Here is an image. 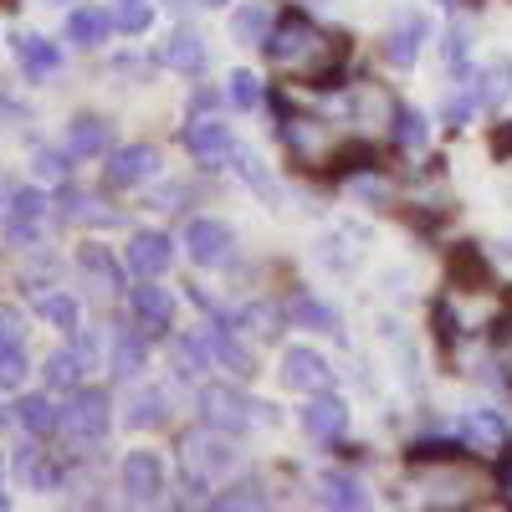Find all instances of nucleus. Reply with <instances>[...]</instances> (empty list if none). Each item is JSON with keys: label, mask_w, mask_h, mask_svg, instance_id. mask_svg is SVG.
Listing matches in <instances>:
<instances>
[{"label": "nucleus", "mask_w": 512, "mask_h": 512, "mask_svg": "<svg viewBox=\"0 0 512 512\" xmlns=\"http://www.w3.org/2000/svg\"><path fill=\"white\" fill-rule=\"evenodd\" d=\"M36 175H41V180H67V159L52 154V149H41V154H36Z\"/></svg>", "instance_id": "42"}, {"label": "nucleus", "mask_w": 512, "mask_h": 512, "mask_svg": "<svg viewBox=\"0 0 512 512\" xmlns=\"http://www.w3.org/2000/svg\"><path fill=\"white\" fill-rule=\"evenodd\" d=\"M16 57H21V72L26 77H52L57 67H62V52L52 47L47 36H16Z\"/></svg>", "instance_id": "17"}, {"label": "nucleus", "mask_w": 512, "mask_h": 512, "mask_svg": "<svg viewBox=\"0 0 512 512\" xmlns=\"http://www.w3.org/2000/svg\"><path fill=\"white\" fill-rule=\"evenodd\" d=\"M282 379L303 395H328L333 390V369L313 354V349H287L282 354Z\"/></svg>", "instance_id": "9"}, {"label": "nucleus", "mask_w": 512, "mask_h": 512, "mask_svg": "<svg viewBox=\"0 0 512 512\" xmlns=\"http://www.w3.org/2000/svg\"><path fill=\"white\" fill-rule=\"evenodd\" d=\"M134 318H139V328L144 333H164L169 323H175V297H169L164 287H149V277H144V287H134Z\"/></svg>", "instance_id": "15"}, {"label": "nucleus", "mask_w": 512, "mask_h": 512, "mask_svg": "<svg viewBox=\"0 0 512 512\" xmlns=\"http://www.w3.org/2000/svg\"><path fill=\"white\" fill-rule=\"evenodd\" d=\"M41 318H47L52 328H62V333H72L77 328V303H72V297L67 292H52V297H41Z\"/></svg>", "instance_id": "32"}, {"label": "nucleus", "mask_w": 512, "mask_h": 512, "mask_svg": "<svg viewBox=\"0 0 512 512\" xmlns=\"http://www.w3.org/2000/svg\"><path fill=\"white\" fill-rule=\"evenodd\" d=\"M6 6H11V0H6Z\"/></svg>", "instance_id": "50"}, {"label": "nucleus", "mask_w": 512, "mask_h": 512, "mask_svg": "<svg viewBox=\"0 0 512 512\" xmlns=\"http://www.w3.org/2000/svg\"><path fill=\"white\" fill-rule=\"evenodd\" d=\"M251 400L241 390H231V384H205L200 390V415L205 425H216L221 436H246L251 431Z\"/></svg>", "instance_id": "2"}, {"label": "nucleus", "mask_w": 512, "mask_h": 512, "mask_svg": "<svg viewBox=\"0 0 512 512\" xmlns=\"http://www.w3.org/2000/svg\"><path fill=\"white\" fill-rule=\"evenodd\" d=\"M323 164H328V175H354V169L379 164V154H374V144H364V139H359V144H338Z\"/></svg>", "instance_id": "26"}, {"label": "nucleus", "mask_w": 512, "mask_h": 512, "mask_svg": "<svg viewBox=\"0 0 512 512\" xmlns=\"http://www.w3.org/2000/svg\"><path fill=\"white\" fill-rule=\"evenodd\" d=\"M123 492H128V502H154L164 492V461L154 451H128L123 456Z\"/></svg>", "instance_id": "7"}, {"label": "nucleus", "mask_w": 512, "mask_h": 512, "mask_svg": "<svg viewBox=\"0 0 512 512\" xmlns=\"http://www.w3.org/2000/svg\"><path fill=\"white\" fill-rule=\"evenodd\" d=\"M344 425H349L344 400L318 395V400H308V405H303V431H308L313 441H338V436H344Z\"/></svg>", "instance_id": "16"}, {"label": "nucleus", "mask_w": 512, "mask_h": 512, "mask_svg": "<svg viewBox=\"0 0 512 512\" xmlns=\"http://www.w3.org/2000/svg\"><path fill=\"white\" fill-rule=\"evenodd\" d=\"M0 425H6V405H0Z\"/></svg>", "instance_id": "47"}, {"label": "nucleus", "mask_w": 512, "mask_h": 512, "mask_svg": "<svg viewBox=\"0 0 512 512\" xmlns=\"http://www.w3.org/2000/svg\"><path fill=\"white\" fill-rule=\"evenodd\" d=\"M292 318H297V328H318V333H338V313L328 308V303H318V297H292Z\"/></svg>", "instance_id": "27"}, {"label": "nucleus", "mask_w": 512, "mask_h": 512, "mask_svg": "<svg viewBox=\"0 0 512 512\" xmlns=\"http://www.w3.org/2000/svg\"><path fill=\"white\" fill-rule=\"evenodd\" d=\"M282 139H287V149L303 159V164H323L333 149V139H328V128L318 123V118H282Z\"/></svg>", "instance_id": "12"}, {"label": "nucleus", "mask_w": 512, "mask_h": 512, "mask_svg": "<svg viewBox=\"0 0 512 512\" xmlns=\"http://www.w3.org/2000/svg\"><path fill=\"white\" fill-rule=\"evenodd\" d=\"M144 364H149V333H144V328H139V333L123 328L118 344H113V374H118V379H134Z\"/></svg>", "instance_id": "20"}, {"label": "nucleus", "mask_w": 512, "mask_h": 512, "mask_svg": "<svg viewBox=\"0 0 512 512\" xmlns=\"http://www.w3.org/2000/svg\"><path fill=\"white\" fill-rule=\"evenodd\" d=\"M154 169H159V154L149 144H128V149H118L108 159V185L113 190H134V185H144L154 175Z\"/></svg>", "instance_id": "11"}, {"label": "nucleus", "mask_w": 512, "mask_h": 512, "mask_svg": "<svg viewBox=\"0 0 512 512\" xmlns=\"http://www.w3.org/2000/svg\"><path fill=\"white\" fill-rule=\"evenodd\" d=\"M82 267L98 272L103 282H118V272H113V262H108V251H103V246H88V251H82Z\"/></svg>", "instance_id": "41"}, {"label": "nucleus", "mask_w": 512, "mask_h": 512, "mask_svg": "<svg viewBox=\"0 0 512 512\" xmlns=\"http://www.w3.org/2000/svg\"><path fill=\"white\" fill-rule=\"evenodd\" d=\"M267 93H262V82H256V72H231V103L236 108H256Z\"/></svg>", "instance_id": "36"}, {"label": "nucleus", "mask_w": 512, "mask_h": 512, "mask_svg": "<svg viewBox=\"0 0 512 512\" xmlns=\"http://www.w3.org/2000/svg\"><path fill=\"white\" fill-rule=\"evenodd\" d=\"M123 262H128V272L134 277H164L169 272V262H175V241H169L164 231H134V241H128V251H123Z\"/></svg>", "instance_id": "6"}, {"label": "nucleus", "mask_w": 512, "mask_h": 512, "mask_svg": "<svg viewBox=\"0 0 512 512\" xmlns=\"http://www.w3.org/2000/svg\"><path fill=\"white\" fill-rule=\"evenodd\" d=\"M415 466H436V461H461V441H415L410 446Z\"/></svg>", "instance_id": "33"}, {"label": "nucleus", "mask_w": 512, "mask_h": 512, "mask_svg": "<svg viewBox=\"0 0 512 512\" xmlns=\"http://www.w3.org/2000/svg\"><path fill=\"white\" fill-rule=\"evenodd\" d=\"M425 36H431V21H425L420 11H405L400 26L384 36V57H390L395 67H410L420 57V47H425Z\"/></svg>", "instance_id": "13"}, {"label": "nucleus", "mask_w": 512, "mask_h": 512, "mask_svg": "<svg viewBox=\"0 0 512 512\" xmlns=\"http://www.w3.org/2000/svg\"><path fill=\"white\" fill-rule=\"evenodd\" d=\"M108 149V123L103 118H72L67 128V154L72 159H98Z\"/></svg>", "instance_id": "19"}, {"label": "nucleus", "mask_w": 512, "mask_h": 512, "mask_svg": "<svg viewBox=\"0 0 512 512\" xmlns=\"http://www.w3.org/2000/svg\"><path fill=\"white\" fill-rule=\"evenodd\" d=\"M26 354L21 349H0V390H16V384L26 379Z\"/></svg>", "instance_id": "37"}, {"label": "nucleus", "mask_w": 512, "mask_h": 512, "mask_svg": "<svg viewBox=\"0 0 512 512\" xmlns=\"http://www.w3.org/2000/svg\"><path fill=\"white\" fill-rule=\"evenodd\" d=\"M0 507H6V497H0Z\"/></svg>", "instance_id": "49"}, {"label": "nucleus", "mask_w": 512, "mask_h": 512, "mask_svg": "<svg viewBox=\"0 0 512 512\" xmlns=\"http://www.w3.org/2000/svg\"><path fill=\"white\" fill-rule=\"evenodd\" d=\"M21 338H26L21 313L16 308H0V349H21Z\"/></svg>", "instance_id": "39"}, {"label": "nucleus", "mask_w": 512, "mask_h": 512, "mask_svg": "<svg viewBox=\"0 0 512 512\" xmlns=\"http://www.w3.org/2000/svg\"><path fill=\"white\" fill-rule=\"evenodd\" d=\"M231 36L241 41V47H256V41H267V36H272V11L262 6V0L241 6V11L231 16Z\"/></svg>", "instance_id": "24"}, {"label": "nucleus", "mask_w": 512, "mask_h": 512, "mask_svg": "<svg viewBox=\"0 0 512 512\" xmlns=\"http://www.w3.org/2000/svg\"><path fill=\"white\" fill-rule=\"evenodd\" d=\"M185 251H190V262H200V267H231L236 262V236H231L226 221H190Z\"/></svg>", "instance_id": "4"}, {"label": "nucleus", "mask_w": 512, "mask_h": 512, "mask_svg": "<svg viewBox=\"0 0 512 512\" xmlns=\"http://www.w3.org/2000/svg\"><path fill=\"white\" fill-rule=\"evenodd\" d=\"M466 52H472V36H466V31L456 26V31H451V41H446V57H451V62H461Z\"/></svg>", "instance_id": "43"}, {"label": "nucleus", "mask_w": 512, "mask_h": 512, "mask_svg": "<svg viewBox=\"0 0 512 512\" xmlns=\"http://www.w3.org/2000/svg\"><path fill=\"white\" fill-rule=\"evenodd\" d=\"M62 431L72 436V441H103V431H108V395L103 390H77L72 395V405L62 410Z\"/></svg>", "instance_id": "5"}, {"label": "nucleus", "mask_w": 512, "mask_h": 512, "mask_svg": "<svg viewBox=\"0 0 512 512\" xmlns=\"http://www.w3.org/2000/svg\"><path fill=\"white\" fill-rule=\"evenodd\" d=\"M431 139V118L415 113V108H395V144L400 149H420Z\"/></svg>", "instance_id": "30"}, {"label": "nucleus", "mask_w": 512, "mask_h": 512, "mask_svg": "<svg viewBox=\"0 0 512 512\" xmlns=\"http://www.w3.org/2000/svg\"><path fill=\"white\" fill-rule=\"evenodd\" d=\"M507 93H512V67H507V62L487 67V72H482V88H477V98H482V103H502Z\"/></svg>", "instance_id": "34"}, {"label": "nucleus", "mask_w": 512, "mask_h": 512, "mask_svg": "<svg viewBox=\"0 0 512 512\" xmlns=\"http://www.w3.org/2000/svg\"><path fill=\"white\" fill-rule=\"evenodd\" d=\"M113 26H118V21H113L108 11H98V6H82V11L67 16V36L77 41V47H103Z\"/></svg>", "instance_id": "18"}, {"label": "nucleus", "mask_w": 512, "mask_h": 512, "mask_svg": "<svg viewBox=\"0 0 512 512\" xmlns=\"http://www.w3.org/2000/svg\"><path fill=\"white\" fill-rule=\"evenodd\" d=\"M205 349H210V359H216V364H226L231 374H251V359H246V349H241V344H231V338H226V328H210V333H205Z\"/></svg>", "instance_id": "29"}, {"label": "nucleus", "mask_w": 512, "mask_h": 512, "mask_svg": "<svg viewBox=\"0 0 512 512\" xmlns=\"http://www.w3.org/2000/svg\"><path fill=\"white\" fill-rule=\"evenodd\" d=\"M128 425H139V431H149V425H164V395L159 390H144L128 400Z\"/></svg>", "instance_id": "31"}, {"label": "nucleus", "mask_w": 512, "mask_h": 512, "mask_svg": "<svg viewBox=\"0 0 512 512\" xmlns=\"http://www.w3.org/2000/svg\"><path fill=\"white\" fill-rule=\"evenodd\" d=\"M241 159V180L251 185V190H262V195H277V185H272V175L262 169V159H251V154H236Z\"/></svg>", "instance_id": "38"}, {"label": "nucleus", "mask_w": 512, "mask_h": 512, "mask_svg": "<svg viewBox=\"0 0 512 512\" xmlns=\"http://www.w3.org/2000/svg\"><path fill=\"white\" fill-rule=\"evenodd\" d=\"M497 482H502V492H512V441H507L502 456H497Z\"/></svg>", "instance_id": "45"}, {"label": "nucleus", "mask_w": 512, "mask_h": 512, "mask_svg": "<svg viewBox=\"0 0 512 512\" xmlns=\"http://www.w3.org/2000/svg\"><path fill=\"white\" fill-rule=\"evenodd\" d=\"M446 277H451L461 292H487V287H492V267H487L482 246L461 241V246L451 251V262H446Z\"/></svg>", "instance_id": "14"}, {"label": "nucleus", "mask_w": 512, "mask_h": 512, "mask_svg": "<svg viewBox=\"0 0 512 512\" xmlns=\"http://www.w3.org/2000/svg\"><path fill=\"white\" fill-rule=\"evenodd\" d=\"M41 374H47L52 390H77V384H82V354L77 349H57Z\"/></svg>", "instance_id": "28"}, {"label": "nucleus", "mask_w": 512, "mask_h": 512, "mask_svg": "<svg viewBox=\"0 0 512 512\" xmlns=\"http://www.w3.org/2000/svg\"><path fill=\"white\" fill-rule=\"evenodd\" d=\"M318 502H323V507H349V512H359V507H369V492H364L354 477H344V472H328V477L318 482Z\"/></svg>", "instance_id": "21"}, {"label": "nucleus", "mask_w": 512, "mask_h": 512, "mask_svg": "<svg viewBox=\"0 0 512 512\" xmlns=\"http://www.w3.org/2000/svg\"><path fill=\"white\" fill-rule=\"evenodd\" d=\"M267 57L297 77H308V88H338V62H344V41L333 47V36H323L308 16H287L267 36Z\"/></svg>", "instance_id": "1"}, {"label": "nucleus", "mask_w": 512, "mask_h": 512, "mask_svg": "<svg viewBox=\"0 0 512 512\" xmlns=\"http://www.w3.org/2000/svg\"><path fill=\"white\" fill-rule=\"evenodd\" d=\"M16 420L26 425L31 436H52V431H62V410H57L47 395H26V400L16 405Z\"/></svg>", "instance_id": "22"}, {"label": "nucleus", "mask_w": 512, "mask_h": 512, "mask_svg": "<svg viewBox=\"0 0 512 512\" xmlns=\"http://www.w3.org/2000/svg\"><path fill=\"white\" fill-rule=\"evenodd\" d=\"M180 11H190V6H226V0H175Z\"/></svg>", "instance_id": "46"}, {"label": "nucleus", "mask_w": 512, "mask_h": 512, "mask_svg": "<svg viewBox=\"0 0 512 512\" xmlns=\"http://www.w3.org/2000/svg\"><path fill=\"white\" fill-rule=\"evenodd\" d=\"M0 466H6V456H0Z\"/></svg>", "instance_id": "48"}, {"label": "nucleus", "mask_w": 512, "mask_h": 512, "mask_svg": "<svg viewBox=\"0 0 512 512\" xmlns=\"http://www.w3.org/2000/svg\"><path fill=\"white\" fill-rule=\"evenodd\" d=\"M461 441H472V446H502L507 441L502 410H472V415L461 420Z\"/></svg>", "instance_id": "23"}, {"label": "nucleus", "mask_w": 512, "mask_h": 512, "mask_svg": "<svg viewBox=\"0 0 512 512\" xmlns=\"http://www.w3.org/2000/svg\"><path fill=\"white\" fill-rule=\"evenodd\" d=\"M149 21H154V11H149V0H118V26H123L128 36H139V31H149Z\"/></svg>", "instance_id": "35"}, {"label": "nucleus", "mask_w": 512, "mask_h": 512, "mask_svg": "<svg viewBox=\"0 0 512 512\" xmlns=\"http://www.w3.org/2000/svg\"><path fill=\"white\" fill-rule=\"evenodd\" d=\"M41 221H47V195L41 190H16L6 205V236L16 246H31L41 236Z\"/></svg>", "instance_id": "8"}, {"label": "nucleus", "mask_w": 512, "mask_h": 512, "mask_svg": "<svg viewBox=\"0 0 512 512\" xmlns=\"http://www.w3.org/2000/svg\"><path fill=\"white\" fill-rule=\"evenodd\" d=\"M185 466H190L195 482H216V477H226L231 466H236V451L216 436V425H210V431L185 436Z\"/></svg>", "instance_id": "3"}, {"label": "nucleus", "mask_w": 512, "mask_h": 512, "mask_svg": "<svg viewBox=\"0 0 512 512\" xmlns=\"http://www.w3.org/2000/svg\"><path fill=\"white\" fill-rule=\"evenodd\" d=\"M492 154L497 159H512V123H502L497 134H492Z\"/></svg>", "instance_id": "44"}, {"label": "nucleus", "mask_w": 512, "mask_h": 512, "mask_svg": "<svg viewBox=\"0 0 512 512\" xmlns=\"http://www.w3.org/2000/svg\"><path fill=\"white\" fill-rule=\"evenodd\" d=\"M185 144L190 154H200L205 164H221V159H236V139H231V128L221 118H195L185 128Z\"/></svg>", "instance_id": "10"}, {"label": "nucleus", "mask_w": 512, "mask_h": 512, "mask_svg": "<svg viewBox=\"0 0 512 512\" xmlns=\"http://www.w3.org/2000/svg\"><path fill=\"white\" fill-rule=\"evenodd\" d=\"M431 323H436L441 349H451V344H456V318H451V303H436V308H431Z\"/></svg>", "instance_id": "40"}, {"label": "nucleus", "mask_w": 512, "mask_h": 512, "mask_svg": "<svg viewBox=\"0 0 512 512\" xmlns=\"http://www.w3.org/2000/svg\"><path fill=\"white\" fill-rule=\"evenodd\" d=\"M164 62L175 67V72H200L205 67V41L195 31H175L164 41Z\"/></svg>", "instance_id": "25"}]
</instances>
